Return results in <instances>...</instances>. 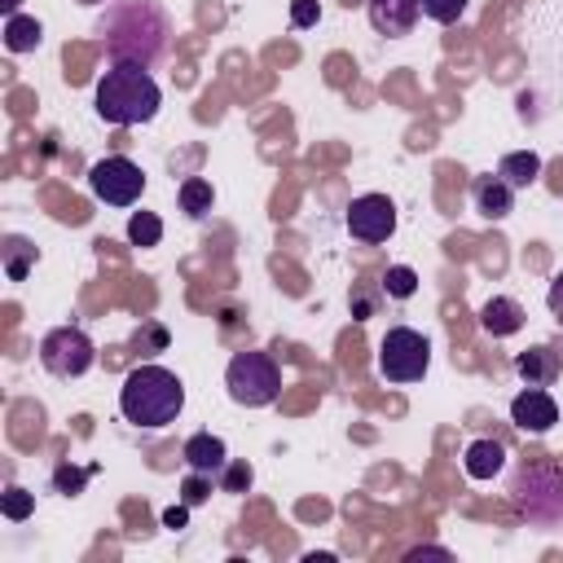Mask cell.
Masks as SVG:
<instances>
[{"mask_svg": "<svg viewBox=\"0 0 563 563\" xmlns=\"http://www.w3.org/2000/svg\"><path fill=\"white\" fill-rule=\"evenodd\" d=\"M97 35L106 44L110 66L132 62V66H158L172 40V18L154 0H114L97 18Z\"/></svg>", "mask_w": 563, "mask_h": 563, "instance_id": "obj_1", "label": "cell"}, {"mask_svg": "<svg viewBox=\"0 0 563 563\" xmlns=\"http://www.w3.org/2000/svg\"><path fill=\"white\" fill-rule=\"evenodd\" d=\"M185 409V383L167 365H136L119 387V413L132 427L158 431L172 427Z\"/></svg>", "mask_w": 563, "mask_h": 563, "instance_id": "obj_2", "label": "cell"}, {"mask_svg": "<svg viewBox=\"0 0 563 563\" xmlns=\"http://www.w3.org/2000/svg\"><path fill=\"white\" fill-rule=\"evenodd\" d=\"M97 114L114 128H136L150 123L163 106V92L150 75V66H132V62H114L101 79H97V97H92Z\"/></svg>", "mask_w": 563, "mask_h": 563, "instance_id": "obj_3", "label": "cell"}, {"mask_svg": "<svg viewBox=\"0 0 563 563\" xmlns=\"http://www.w3.org/2000/svg\"><path fill=\"white\" fill-rule=\"evenodd\" d=\"M224 387H229L233 405L264 409L282 391V369H277V361L268 352H233V361L224 369Z\"/></svg>", "mask_w": 563, "mask_h": 563, "instance_id": "obj_4", "label": "cell"}, {"mask_svg": "<svg viewBox=\"0 0 563 563\" xmlns=\"http://www.w3.org/2000/svg\"><path fill=\"white\" fill-rule=\"evenodd\" d=\"M515 506L528 523H541V528H554L563 523V475L550 471V466H523L519 479H515Z\"/></svg>", "mask_w": 563, "mask_h": 563, "instance_id": "obj_5", "label": "cell"}, {"mask_svg": "<svg viewBox=\"0 0 563 563\" xmlns=\"http://www.w3.org/2000/svg\"><path fill=\"white\" fill-rule=\"evenodd\" d=\"M431 369V343L427 334L409 330V325H391L378 343V374L387 383H418Z\"/></svg>", "mask_w": 563, "mask_h": 563, "instance_id": "obj_6", "label": "cell"}, {"mask_svg": "<svg viewBox=\"0 0 563 563\" xmlns=\"http://www.w3.org/2000/svg\"><path fill=\"white\" fill-rule=\"evenodd\" d=\"M92 361H97V347L79 325H57L40 339V365L53 378H79L92 369Z\"/></svg>", "mask_w": 563, "mask_h": 563, "instance_id": "obj_7", "label": "cell"}, {"mask_svg": "<svg viewBox=\"0 0 563 563\" xmlns=\"http://www.w3.org/2000/svg\"><path fill=\"white\" fill-rule=\"evenodd\" d=\"M88 189L97 202L106 207H132L141 194H145V172L123 158V154H110V158H97L88 167Z\"/></svg>", "mask_w": 563, "mask_h": 563, "instance_id": "obj_8", "label": "cell"}, {"mask_svg": "<svg viewBox=\"0 0 563 563\" xmlns=\"http://www.w3.org/2000/svg\"><path fill=\"white\" fill-rule=\"evenodd\" d=\"M343 220H347V233L356 242L378 246V242H387L396 233V202L387 194H361V198L347 202V216Z\"/></svg>", "mask_w": 563, "mask_h": 563, "instance_id": "obj_9", "label": "cell"}, {"mask_svg": "<svg viewBox=\"0 0 563 563\" xmlns=\"http://www.w3.org/2000/svg\"><path fill=\"white\" fill-rule=\"evenodd\" d=\"M510 422L528 435H545L554 422H559V405L545 387H523L515 400H510Z\"/></svg>", "mask_w": 563, "mask_h": 563, "instance_id": "obj_10", "label": "cell"}, {"mask_svg": "<svg viewBox=\"0 0 563 563\" xmlns=\"http://www.w3.org/2000/svg\"><path fill=\"white\" fill-rule=\"evenodd\" d=\"M365 13H369V26L387 40H400L413 31V22L422 18V4L418 0H365Z\"/></svg>", "mask_w": 563, "mask_h": 563, "instance_id": "obj_11", "label": "cell"}, {"mask_svg": "<svg viewBox=\"0 0 563 563\" xmlns=\"http://www.w3.org/2000/svg\"><path fill=\"white\" fill-rule=\"evenodd\" d=\"M471 202H475V211L484 216V220H506L510 211H515V185H506L501 176H475V185H471Z\"/></svg>", "mask_w": 563, "mask_h": 563, "instance_id": "obj_12", "label": "cell"}, {"mask_svg": "<svg viewBox=\"0 0 563 563\" xmlns=\"http://www.w3.org/2000/svg\"><path fill=\"white\" fill-rule=\"evenodd\" d=\"M180 457H185V466H189V471L220 475V466L229 462V449H224V440H220V435H211V431H194V435L185 440Z\"/></svg>", "mask_w": 563, "mask_h": 563, "instance_id": "obj_13", "label": "cell"}, {"mask_svg": "<svg viewBox=\"0 0 563 563\" xmlns=\"http://www.w3.org/2000/svg\"><path fill=\"white\" fill-rule=\"evenodd\" d=\"M479 325H484V334H493V339L519 334V330H523V308H519V299L493 295V299L479 308Z\"/></svg>", "mask_w": 563, "mask_h": 563, "instance_id": "obj_14", "label": "cell"}, {"mask_svg": "<svg viewBox=\"0 0 563 563\" xmlns=\"http://www.w3.org/2000/svg\"><path fill=\"white\" fill-rule=\"evenodd\" d=\"M515 369H519V378L528 387H550L563 365H559V352L554 347H528V352L515 356Z\"/></svg>", "mask_w": 563, "mask_h": 563, "instance_id": "obj_15", "label": "cell"}, {"mask_svg": "<svg viewBox=\"0 0 563 563\" xmlns=\"http://www.w3.org/2000/svg\"><path fill=\"white\" fill-rule=\"evenodd\" d=\"M462 466H466L471 479H493L506 466V449L497 440H471L466 453H462Z\"/></svg>", "mask_w": 563, "mask_h": 563, "instance_id": "obj_16", "label": "cell"}, {"mask_svg": "<svg viewBox=\"0 0 563 563\" xmlns=\"http://www.w3.org/2000/svg\"><path fill=\"white\" fill-rule=\"evenodd\" d=\"M497 176H501L506 185H515V189H528V185H537V176H541V154H532V150H510V154H501Z\"/></svg>", "mask_w": 563, "mask_h": 563, "instance_id": "obj_17", "label": "cell"}, {"mask_svg": "<svg viewBox=\"0 0 563 563\" xmlns=\"http://www.w3.org/2000/svg\"><path fill=\"white\" fill-rule=\"evenodd\" d=\"M40 40H44V26H40L35 18H26V13L4 18V48H9V53H35Z\"/></svg>", "mask_w": 563, "mask_h": 563, "instance_id": "obj_18", "label": "cell"}, {"mask_svg": "<svg viewBox=\"0 0 563 563\" xmlns=\"http://www.w3.org/2000/svg\"><path fill=\"white\" fill-rule=\"evenodd\" d=\"M0 255H4V277L9 282H26V273L35 268V246L26 238H18V233H9L0 242Z\"/></svg>", "mask_w": 563, "mask_h": 563, "instance_id": "obj_19", "label": "cell"}, {"mask_svg": "<svg viewBox=\"0 0 563 563\" xmlns=\"http://www.w3.org/2000/svg\"><path fill=\"white\" fill-rule=\"evenodd\" d=\"M211 202H216V194H211V180H202V176H189V180H180V211H185L189 220H202V216L211 211Z\"/></svg>", "mask_w": 563, "mask_h": 563, "instance_id": "obj_20", "label": "cell"}, {"mask_svg": "<svg viewBox=\"0 0 563 563\" xmlns=\"http://www.w3.org/2000/svg\"><path fill=\"white\" fill-rule=\"evenodd\" d=\"M128 242L132 246H158L163 242V220L154 211H132L128 220Z\"/></svg>", "mask_w": 563, "mask_h": 563, "instance_id": "obj_21", "label": "cell"}, {"mask_svg": "<svg viewBox=\"0 0 563 563\" xmlns=\"http://www.w3.org/2000/svg\"><path fill=\"white\" fill-rule=\"evenodd\" d=\"M383 295H391V299L418 295V273H413L409 264H391V268L383 273Z\"/></svg>", "mask_w": 563, "mask_h": 563, "instance_id": "obj_22", "label": "cell"}, {"mask_svg": "<svg viewBox=\"0 0 563 563\" xmlns=\"http://www.w3.org/2000/svg\"><path fill=\"white\" fill-rule=\"evenodd\" d=\"M251 479H255V471L246 466V462H224L220 466V475H216V484H220V493H246L251 488Z\"/></svg>", "mask_w": 563, "mask_h": 563, "instance_id": "obj_23", "label": "cell"}, {"mask_svg": "<svg viewBox=\"0 0 563 563\" xmlns=\"http://www.w3.org/2000/svg\"><path fill=\"white\" fill-rule=\"evenodd\" d=\"M0 510H4V519L22 523V519H26L31 510H35V493H26V488L9 484V488H4V497H0Z\"/></svg>", "mask_w": 563, "mask_h": 563, "instance_id": "obj_24", "label": "cell"}, {"mask_svg": "<svg viewBox=\"0 0 563 563\" xmlns=\"http://www.w3.org/2000/svg\"><path fill=\"white\" fill-rule=\"evenodd\" d=\"M422 4V13L431 18V22H440V26H453L462 13H466V0H418Z\"/></svg>", "mask_w": 563, "mask_h": 563, "instance_id": "obj_25", "label": "cell"}, {"mask_svg": "<svg viewBox=\"0 0 563 563\" xmlns=\"http://www.w3.org/2000/svg\"><path fill=\"white\" fill-rule=\"evenodd\" d=\"M207 497H211V475L189 471V475H185V484H180V501H185V506H202Z\"/></svg>", "mask_w": 563, "mask_h": 563, "instance_id": "obj_26", "label": "cell"}, {"mask_svg": "<svg viewBox=\"0 0 563 563\" xmlns=\"http://www.w3.org/2000/svg\"><path fill=\"white\" fill-rule=\"evenodd\" d=\"M321 22V0H290V26H317Z\"/></svg>", "mask_w": 563, "mask_h": 563, "instance_id": "obj_27", "label": "cell"}, {"mask_svg": "<svg viewBox=\"0 0 563 563\" xmlns=\"http://www.w3.org/2000/svg\"><path fill=\"white\" fill-rule=\"evenodd\" d=\"M545 308H550V317H554V321H563V273H554L550 290H545Z\"/></svg>", "mask_w": 563, "mask_h": 563, "instance_id": "obj_28", "label": "cell"}, {"mask_svg": "<svg viewBox=\"0 0 563 563\" xmlns=\"http://www.w3.org/2000/svg\"><path fill=\"white\" fill-rule=\"evenodd\" d=\"M88 475H92V471H66V466H62V471H57V488L75 497V493H79V484H84Z\"/></svg>", "mask_w": 563, "mask_h": 563, "instance_id": "obj_29", "label": "cell"}, {"mask_svg": "<svg viewBox=\"0 0 563 563\" xmlns=\"http://www.w3.org/2000/svg\"><path fill=\"white\" fill-rule=\"evenodd\" d=\"M185 523H189V506H185V501L163 510V528H172V532H176V528H185Z\"/></svg>", "mask_w": 563, "mask_h": 563, "instance_id": "obj_30", "label": "cell"}, {"mask_svg": "<svg viewBox=\"0 0 563 563\" xmlns=\"http://www.w3.org/2000/svg\"><path fill=\"white\" fill-rule=\"evenodd\" d=\"M18 4H22V0H0V9H4V18H13V13H18Z\"/></svg>", "mask_w": 563, "mask_h": 563, "instance_id": "obj_31", "label": "cell"}, {"mask_svg": "<svg viewBox=\"0 0 563 563\" xmlns=\"http://www.w3.org/2000/svg\"><path fill=\"white\" fill-rule=\"evenodd\" d=\"M79 4H106V0H79Z\"/></svg>", "mask_w": 563, "mask_h": 563, "instance_id": "obj_32", "label": "cell"}]
</instances>
